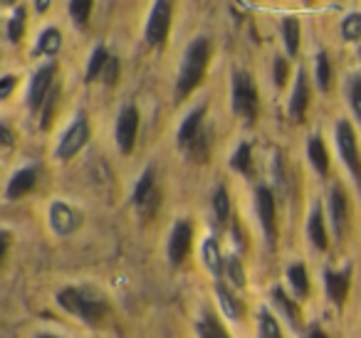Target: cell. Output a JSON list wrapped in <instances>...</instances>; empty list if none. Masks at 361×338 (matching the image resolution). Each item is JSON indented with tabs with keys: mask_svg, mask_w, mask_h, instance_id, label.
I'll return each instance as SVG.
<instances>
[{
	"mask_svg": "<svg viewBox=\"0 0 361 338\" xmlns=\"http://www.w3.org/2000/svg\"><path fill=\"white\" fill-rule=\"evenodd\" d=\"M208 60H211V40L208 37H196L183 52V62L178 70V82H176V96L186 99L206 75Z\"/></svg>",
	"mask_w": 361,
	"mask_h": 338,
	"instance_id": "cell-1",
	"label": "cell"
},
{
	"mask_svg": "<svg viewBox=\"0 0 361 338\" xmlns=\"http://www.w3.org/2000/svg\"><path fill=\"white\" fill-rule=\"evenodd\" d=\"M57 303H60L65 311H70L72 316H77L80 321L97 326V323L104 318L106 303L102 296H97L90 289H80V287H67L57 294Z\"/></svg>",
	"mask_w": 361,
	"mask_h": 338,
	"instance_id": "cell-2",
	"label": "cell"
},
{
	"mask_svg": "<svg viewBox=\"0 0 361 338\" xmlns=\"http://www.w3.org/2000/svg\"><path fill=\"white\" fill-rule=\"evenodd\" d=\"M231 99H233V111H235V116H240V119H245L247 124H252L257 116L260 99H257V89H255V84H252L247 72L238 70L235 75H233Z\"/></svg>",
	"mask_w": 361,
	"mask_h": 338,
	"instance_id": "cell-3",
	"label": "cell"
},
{
	"mask_svg": "<svg viewBox=\"0 0 361 338\" xmlns=\"http://www.w3.org/2000/svg\"><path fill=\"white\" fill-rule=\"evenodd\" d=\"M336 146L339 154L344 158L346 168L351 170V175L356 178V183L361 185V156H359V144H356V134L351 129V124L346 119H341L336 124Z\"/></svg>",
	"mask_w": 361,
	"mask_h": 338,
	"instance_id": "cell-4",
	"label": "cell"
},
{
	"mask_svg": "<svg viewBox=\"0 0 361 338\" xmlns=\"http://www.w3.org/2000/svg\"><path fill=\"white\" fill-rule=\"evenodd\" d=\"M171 27V3L169 0H156L151 8L149 23H146V42L151 47H161L169 37Z\"/></svg>",
	"mask_w": 361,
	"mask_h": 338,
	"instance_id": "cell-5",
	"label": "cell"
},
{
	"mask_svg": "<svg viewBox=\"0 0 361 338\" xmlns=\"http://www.w3.org/2000/svg\"><path fill=\"white\" fill-rule=\"evenodd\" d=\"M136 134H139V111H136L134 104H126L121 109L119 119H116V146L124 156H129L134 151L136 144Z\"/></svg>",
	"mask_w": 361,
	"mask_h": 338,
	"instance_id": "cell-6",
	"label": "cell"
},
{
	"mask_svg": "<svg viewBox=\"0 0 361 338\" xmlns=\"http://www.w3.org/2000/svg\"><path fill=\"white\" fill-rule=\"evenodd\" d=\"M87 139H90V126H87L85 116H80V119L72 121V126L65 131V136L60 139L57 151H55V158H60V161L75 158V156L80 154L82 146L87 144Z\"/></svg>",
	"mask_w": 361,
	"mask_h": 338,
	"instance_id": "cell-7",
	"label": "cell"
},
{
	"mask_svg": "<svg viewBox=\"0 0 361 338\" xmlns=\"http://www.w3.org/2000/svg\"><path fill=\"white\" fill-rule=\"evenodd\" d=\"M55 72H57V67L52 65V62L35 72V77H32V82H30V92H27V104H30L32 111H42V106H45L47 96H50V92H52Z\"/></svg>",
	"mask_w": 361,
	"mask_h": 338,
	"instance_id": "cell-8",
	"label": "cell"
},
{
	"mask_svg": "<svg viewBox=\"0 0 361 338\" xmlns=\"http://www.w3.org/2000/svg\"><path fill=\"white\" fill-rule=\"evenodd\" d=\"M193 242V227L188 220H178L171 230V237H169V259L171 264H180L186 259L188 249H191Z\"/></svg>",
	"mask_w": 361,
	"mask_h": 338,
	"instance_id": "cell-9",
	"label": "cell"
},
{
	"mask_svg": "<svg viewBox=\"0 0 361 338\" xmlns=\"http://www.w3.org/2000/svg\"><path fill=\"white\" fill-rule=\"evenodd\" d=\"M159 190H156V173L154 168H146L144 175L136 180V188H134V205L139 210H144L146 215H151L159 205Z\"/></svg>",
	"mask_w": 361,
	"mask_h": 338,
	"instance_id": "cell-10",
	"label": "cell"
},
{
	"mask_svg": "<svg viewBox=\"0 0 361 338\" xmlns=\"http://www.w3.org/2000/svg\"><path fill=\"white\" fill-rule=\"evenodd\" d=\"M255 203H257V215H260V223H262V232H265L267 242L275 244V239H277V210H275V198H272V193L267 188H257Z\"/></svg>",
	"mask_w": 361,
	"mask_h": 338,
	"instance_id": "cell-11",
	"label": "cell"
},
{
	"mask_svg": "<svg viewBox=\"0 0 361 338\" xmlns=\"http://www.w3.org/2000/svg\"><path fill=\"white\" fill-rule=\"evenodd\" d=\"M329 215H331V227H334L336 237H344L346 225H349V203L341 190V185H334L329 190Z\"/></svg>",
	"mask_w": 361,
	"mask_h": 338,
	"instance_id": "cell-12",
	"label": "cell"
},
{
	"mask_svg": "<svg viewBox=\"0 0 361 338\" xmlns=\"http://www.w3.org/2000/svg\"><path fill=\"white\" fill-rule=\"evenodd\" d=\"M80 215L70 208L67 203H52L50 205V225L57 234H72L77 227H80Z\"/></svg>",
	"mask_w": 361,
	"mask_h": 338,
	"instance_id": "cell-13",
	"label": "cell"
},
{
	"mask_svg": "<svg viewBox=\"0 0 361 338\" xmlns=\"http://www.w3.org/2000/svg\"><path fill=\"white\" fill-rule=\"evenodd\" d=\"M349 279H351V269H339V272H326L324 274V287L329 294L331 303L341 306L346 301V294H349Z\"/></svg>",
	"mask_w": 361,
	"mask_h": 338,
	"instance_id": "cell-14",
	"label": "cell"
},
{
	"mask_svg": "<svg viewBox=\"0 0 361 338\" xmlns=\"http://www.w3.org/2000/svg\"><path fill=\"white\" fill-rule=\"evenodd\" d=\"M35 183H37V168H35V165H25V168H20L11 178V183H8V190H6V198L8 200L23 198V195L30 193V190L35 188Z\"/></svg>",
	"mask_w": 361,
	"mask_h": 338,
	"instance_id": "cell-15",
	"label": "cell"
},
{
	"mask_svg": "<svg viewBox=\"0 0 361 338\" xmlns=\"http://www.w3.org/2000/svg\"><path fill=\"white\" fill-rule=\"evenodd\" d=\"M307 104H310V84H307V75L300 70L297 82H295V89H292V99H290V119L292 121L305 119Z\"/></svg>",
	"mask_w": 361,
	"mask_h": 338,
	"instance_id": "cell-16",
	"label": "cell"
},
{
	"mask_svg": "<svg viewBox=\"0 0 361 338\" xmlns=\"http://www.w3.org/2000/svg\"><path fill=\"white\" fill-rule=\"evenodd\" d=\"M203 114H206V106H198V109H193L191 114L183 119V124H180V129H178V144L180 146H186L188 149V146L201 136Z\"/></svg>",
	"mask_w": 361,
	"mask_h": 338,
	"instance_id": "cell-17",
	"label": "cell"
},
{
	"mask_svg": "<svg viewBox=\"0 0 361 338\" xmlns=\"http://www.w3.org/2000/svg\"><path fill=\"white\" fill-rule=\"evenodd\" d=\"M307 234H310V242L317 249H326V227H324V215H322L319 203L312 208L310 223H307Z\"/></svg>",
	"mask_w": 361,
	"mask_h": 338,
	"instance_id": "cell-18",
	"label": "cell"
},
{
	"mask_svg": "<svg viewBox=\"0 0 361 338\" xmlns=\"http://www.w3.org/2000/svg\"><path fill=\"white\" fill-rule=\"evenodd\" d=\"M216 296H218V303H221L223 313H226L228 318H233V321H240L243 318V303L238 301L235 294H233L223 282L216 284Z\"/></svg>",
	"mask_w": 361,
	"mask_h": 338,
	"instance_id": "cell-19",
	"label": "cell"
},
{
	"mask_svg": "<svg viewBox=\"0 0 361 338\" xmlns=\"http://www.w3.org/2000/svg\"><path fill=\"white\" fill-rule=\"evenodd\" d=\"M201 257H203V264H206V269H208L211 274L221 277V274L226 272V262H223L221 249H218V242H216L213 237H208L206 242H203Z\"/></svg>",
	"mask_w": 361,
	"mask_h": 338,
	"instance_id": "cell-20",
	"label": "cell"
},
{
	"mask_svg": "<svg viewBox=\"0 0 361 338\" xmlns=\"http://www.w3.org/2000/svg\"><path fill=\"white\" fill-rule=\"evenodd\" d=\"M307 154H310V161L312 165H314V170L319 175H326V170H329V156H326V149L324 144H322V139H310V146H307Z\"/></svg>",
	"mask_w": 361,
	"mask_h": 338,
	"instance_id": "cell-21",
	"label": "cell"
},
{
	"mask_svg": "<svg viewBox=\"0 0 361 338\" xmlns=\"http://www.w3.org/2000/svg\"><path fill=\"white\" fill-rule=\"evenodd\" d=\"M287 279H290L292 289H295V294L300 299H305L307 294H310V279H307V269L302 262L292 264V267L287 269Z\"/></svg>",
	"mask_w": 361,
	"mask_h": 338,
	"instance_id": "cell-22",
	"label": "cell"
},
{
	"mask_svg": "<svg viewBox=\"0 0 361 338\" xmlns=\"http://www.w3.org/2000/svg\"><path fill=\"white\" fill-rule=\"evenodd\" d=\"M62 47V35L57 27H47V30H42L40 40H37V52L40 55H57Z\"/></svg>",
	"mask_w": 361,
	"mask_h": 338,
	"instance_id": "cell-23",
	"label": "cell"
},
{
	"mask_svg": "<svg viewBox=\"0 0 361 338\" xmlns=\"http://www.w3.org/2000/svg\"><path fill=\"white\" fill-rule=\"evenodd\" d=\"M196 331H198V338H231V333L218 323V318L208 316V313L203 318H198Z\"/></svg>",
	"mask_w": 361,
	"mask_h": 338,
	"instance_id": "cell-24",
	"label": "cell"
},
{
	"mask_svg": "<svg viewBox=\"0 0 361 338\" xmlns=\"http://www.w3.org/2000/svg\"><path fill=\"white\" fill-rule=\"evenodd\" d=\"M231 165H233V170H238V173L250 175V170H252V151H250V144H247V141H243V144L235 149V154H233V158H231Z\"/></svg>",
	"mask_w": 361,
	"mask_h": 338,
	"instance_id": "cell-25",
	"label": "cell"
},
{
	"mask_svg": "<svg viewBox=\"0 0 361 338\" xmlns=\"http://www.w3.org/2000/svg\"><path fill=\"white\" fill-rule=\"evenodd\" d=\"M282 35H285L287 52L297 55V50H300V23H297V18L287 15L285 20H282Z\"/></svg>",
	"mask_w": 361,
	"mask_h": 338,
	"instance_id": "cell-26",
	"label": "cell"
},
{
	"mask_svg": "<svg viewBox=\"0 0 361 338\" xmlns=\"http://www.w3.org/2000/svg\"><path fill=\"white\" fill-rule=\"evenodd\" d=\"M106 62H109V55H106V50H104V47H97V50L92 52L90 67H87V82L102 80V72H104Z\"/></svg>",
	"mask_w": 361,
	"mask_h": 338,
	"instance_id": "cell-27",
	"label": "cell"
},
{
	"mask_svg": "<svg viewBox=\"0 0 361 338\" xmlns=\"http://www.w3.org/2000/svg\"><path fill=\"white\" fill-rule=\"evenodd\" d=\"M213 210H216L218 225H226L228 218H231V198H228V190L223 188V185L216 190V195H213Z\"/></svg>",
	"mask_w": 361,
	"mask_h": 338,
	"instance_id": "cell-28",
	"label": "cell"
},
{
	"mask_svg": "<svg viewBox=\"0 0 361 338\" xmlns=\"http://www.w3.org/2000/svg\"><path fill=\"white\" fill-rule=\"evenodd\" d=\"M92 3H94V0H70V15L77 27H85L87 23H90Z\"/></svg>",
	"mask_w": 361,
	"mask_h": 338,
	"instance_id": "cell-29",
	"label": "cell"
},
{
	"mask_svg": "<svg viewBox=\"0 0 361 338\" xmlns=\"http://www.w3.org/2000/svg\"><path fill=\"white\" fill-rule=\"evenodd\" d=\"M23 30H25V8H16L11 15V20H8V40L16 45V42H20L23 37Z\"/></svg>",
	"mask_w": 361,
	"mask_h": 338,
	"instance_id": "cell-30",
	"label": "cell"
},
{
	"mask_svg": "<svg viewBox=\"0 0 361 338\" xmlns=\"http://www.w3.org/2000/svg\"><path fill=\"white\" fill-rule=\"evenodd\" d=\"M314 72H317V84H319L322 92L329 89V82H331V65H329V57L326 52H319L314 60Z\"/></svg>",
	"mask_w": 361,
	"mask_h": 338,
	"instance_id": "cell-31",
	"label": "cell"
},
{
	"mask_svg": "<svg viewBox=\"0 0 361 338\" xmlns=\"http://www.w3.org/2000/svg\"><path fill=\"white\" fill-rule=\"evenodd\" d=\"M341 35L346 42H356L361 37V13H351L341 23Z\"/></svg>",
	"mask_w": 361,
	"mask_h": 338,
	"instance_id": "cell-32",
	"label": "cell"
},
{
	"mask_svg": "<svg viewBox=\"0 0 361 338\" xmlns=\"http://www.w3.org/2000/svg\"><path fill=\"white\" fill-rule=\"evenodd\" d=\"M260 338H282L280 323H277V318L267 308L260 311Z\"/></svg>",
	"mask_w": 361,
	"mask_h": 338,
	"instance_id": "cell-33",
	"label": "cell"
},
{
	"mask_svg": "<svg viewBox=\"0 0 361 338\" xmlns=\"http://www.w3.org/2000/svg\"><path fill=\"white\" fill-rule=\"evenodd\" d=\"M349 104H351L354 116L361 121V77H354V80L349 82Z\"/></svg>",
	"mask_w": 361,
	"mask_h": 338,
	"instance_id": "cell-34",
	"label": "cell"
},
{
	"mask_svg": "<svg viewBox=\"0 0 361 338\" xmlns=\"http://www.w3.org/2000/svg\"><path fill=\"white\" fill-rule=\"evenodd\" d=\"M272 296H275V303H277V306L282 308V313H285V316L290 318L292 326H295V323H297V308L292 306V301L285 296V292H282V289H275V292H272Z\"/></svg>",
	"mask_w": 361,
	"mask_h": 338,
	"instance_id": "cell-35",
	"label": "cell"
},
{
	"mask_svg": "<svg viewBox=\"0 0 361 338\" xmlns=\"http://www.w3.org/2000/svg\"><path fill=\"white\" fill-rule=\"evenodd\" d=\"M226 274H228V279H231L233 287H243V284H245V277H243L240 262H238L235 257H231L226 262Z\"/></svg>",
	"mask_w": 361,
	"mask_h": 338,
	"instance_id": "cell-36",
	"label": "cell"
},
{
	"mask_svg": "<svg viewBox=\"0 0 361 338\" xmlns=\"http://www.w3.org/2000/svg\"><path fill=\"white\" fill-rule=\"evenodd\" d=\"M116 80H119V60L109 57V62H106L104 72H102V82H104V84H114Z\"/></svg>",
	"mask_w": 361,
	"mask_h": 338,
	"instance_id": "cell-37",
	"label": "cell"
},
{
	"mask_svg": "<svg viewBox=\"0 0 361 338\" xmlns=\"http://www.w3.org/2000/svg\"><path fill=\"white\" fill-rule=\"evenodd\" d=\"M57 99H60V89H57V87H52L50 96H47L45 106H42V111H45V116H42V126H50V116H52V111H55Z\"/></svg>",
	"mask_w": 361,
	"mask_h": 338,
	"instance_id": "cell-38",
	"label": "cell"
},
{
	"mask_svg": "<svg viewBox=\"0 0 361 338\" xmlns=\"http://www.w3.org/2000/svg\"><path fill=\"white\" fill-rule=\"evenodd\" d=\"M285 80H287V62L282 60V57H277V60H275V82H277V87L285 84Z\"/></svg>",
	"mask_w": 361,
	"mask_h": 338,
	"instance_id": "cell-39",
	"label": "cell"
},
{
	"mask_svg": "<svg viewBox=\"0 0 361 338\" xmlns=\"http://www.w3.org/2000/svg\"><path fill=\"white\" fill-rule=\"evenodd\" d=\"M16 77H3V82H0V99H8L11 96V92H13V87H16Z\"/></svg>",
	"mask_w": 361,
	"mask_h": 338,
	"instance_id": "cell-40",
	"label": "cell"
},
{
	"mask_svg": "<svg viewBox=\"0 0 361 338\" xmlns=\"http://www.w3.org/2000/svg\"><path fill=\"white\" fill-rule=\"evenodd\" d=\"M0 134H3V144H6V149H11V146H13L11 129H8V126H0Z\"/></svg>",
	"mask_w": 361,
	"mask_h": 338,
	"instance_id": "cell-41",
	"label": "cell"
},
{
	"mask_svg": "<svg viewBox=\"0 0 361 338\" xmlns=\"http://www.w3.org/2000/svg\"><path fill=\"white\" fill-rule=\"evenodd\" d=\"M307 338H326V336H324V331H322V328L312 326V328H310V333H307Z\"/></svg>",
	"mask_w": 361,
	"mask_h": 338,
	"instance_id": "cell-42",
	"label": "cell"
},
{
	"mask_svg": "<svg viewBox=\"0 0 361 338\" xmlns=\"http://www.w3.org/2000/svg\"><path fill=\"white\" fill-rule=\"evenodd\" d=\"M35 8H37L40 13H45L47 8H50V0H35Z\"/></svg>",
	"mask_w": 361,
	"mask_h": 338,
	"instance_id": "cell-43",
	"label": "cell"
},
{
	"mask_svg": "<svg viewBox=\"0 0 361 338\" xmlns=\"http://www.w3.org/2000/svg\"><path fill=\"white\" fill-rule=\"evenodd\" d=\"M35 338H62V336H55V333H40V336H35Z\"/></svg>",
	"mask_w": 361,
	"mask_h": 338,
	"instance_id": "cell-44",
	"label": "cell"
},
{
	"mask_svg": "<svg viewBox=\"0 0 361 338\" xmlns=\"http://www.w3.org/2000/svg\"><path fill=\"white\" fill-rule=\"evenodd\" d=\"M3 3H11V0H3Z\"/></svg>",
	"mask_w": 361,
	"mask_h": 338,
	"instance_id": "cell-45",
	"label": "cell"
}]
</instances>
